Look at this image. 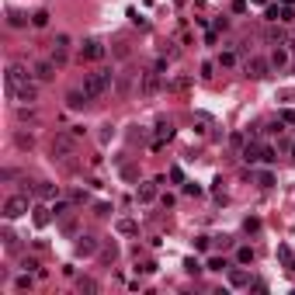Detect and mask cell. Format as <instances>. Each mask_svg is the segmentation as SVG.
I'll return each instance as SVG.
<instances>
[{"label":"cell","instance_id":"8fae6325","mask_svg":"<svg viewBox=\"0 0 295 295\" xmlns=\"http://www.w3.org/2000/svg\"><path fill=\"white\" fill-rule=\"evenodd\" d=\"M139 87H143V94H156V90H160V73H156V70L143 73V83H139Z\"/></svg>","mask_w":295,"mask_h":295},{"label":"cell","instance_id":"d4e9b609","mask_svg":"<svg viewBox=\"0 0 295 295\" xmlns=\"http://www.w3.org/2000/svg\"><path fill=\"white\" fill-rule=\"evenodd\" d=\"M236 261H240V264H250V261H254V250H250V247H240V250H236Z\"/></svg>","mask_w":295,"mask_h":295},{"label":"cell","instance_id":"9c48e42d","mask_svg":"<svg viewBox=\"0 0 295 295\" xmlns=\"http://www.w3.org/2000/svg\"><path fill=\"white\" fill-rule=\"evenodd\" d=\"M226 275H229V285H233V289H250V275H247L243 268H229Z\"/></svg>","mask_w":295,"mask_h":295},{"label":"cell","instance_id":"ab89813d","mask_svg":"<svg viewBox=\"0 0 295 295\" xmlns=\"http://www.w3.org/2000/svg\"><path fill=\"white\" fill-rule=\"evenodd\" d=\"M184 191H188V195H195V198H198V195H202V188H198V184H195V181H191V184H184Z\"/></svg>","mask_w":295,"mask_h":295},{"label":"cell","instance_id":"60d3db41","mask_svg":"<svg viewBox=\"0 0 295 295\" xmlns=\"http://www.w3.org/2000/svg\"><path fill=\"white\" fill-rule=\"evenodd\" d=\"M243 226H247V233H257V229H261V222H257V219H247Z\"/></svg>","mask_w":295,"mask_h":295},{"label":"cell","instance_id":"52a82bcc","mask_svg":"<svg viewBox=\"0 0 295 295\" xmlns=\"http://www.w3.org/2000/svg\"><path fill=\"white\" fill-rule=\"evenodd\" d=\"M243 70H247V76H250V80H264V76L271 73V59H261V56H250Z\"/></svg>","mask_w":295,"mask_h":295},{"label":"cell","instance_id":"1f68e13d","mask_svg":"<svg viewBox=\"0 0 295 295\" xmlns=\"http://www.w3.org/2000/svg\"><path fill=\"white\" fill-rule=\"evenodd\" d=\"M170 181H174V184H184V170H181V167H170Z\"/></svg>","mask_w":295,"mask_h":295},{"label":"cell","instance_id":"4dcf8cb0","mask_svg":"<svg viewBox=\"0 0 295 295\" xmlns=\"http://www.w3.org/2000/svg\"><path fill=\"white\" fill-rule=\"evenodd\" d=\"M17 118H21V122H35V111H31V108H17Z\"/></svg>","mask_w":295,"mask_h":295},{"label":"cell","instance_id":"603a6c76","mask_svg":"<svg viewBox=\"0 0 295 295\" xmlns=\"http://www.w3.org/2000/svg\"><path fill=\"white\" fill-rule=\"evenodd\" d=\"M31 24H35V28H45V24H49V10H35V14H31Z\"/></svg>","mask_w":295,"mask_h":295},{"label":"cell","instance_id":"f546056e","mask_svg":"<svg viewBox=\"0 0 295 295\" xmlns=\"http://www.w3.org/2000/svg\"><path fill=\"white\" fill-rule=\"evenodd\" d=\"M49 212H52V209H35V222L45 226V222H49Z\"/></svg>","mask_w":295,"mask_h":295},{"label":"cell","instance_id":"ee69618b","mask_svg":"<svg viewBox=\"0 0 295 295\" xmlns=\"http://www.w3.org/2000/svg\"><path fill=\"white\" fill-rule=\"evenodd\" d=\"M292 160H295V146H292Z\"/></svg>","mask_w":295,"mask_h":295},{"label":"cell","instance_id":"e0dca14e","mask_svg":"<svg viewBox=\"0 0 295 295\" xmlns=\"http://www.w3.org/2000/svg\"><path fill=\"white\" fill-rule=\"evenodd\" d=\"M285 63H289V52H285L282 45H275V52H271V66H275V70H285Z\"/></svg>","mask_w":295,"mask_h":295},{"label":"cell","instance_id":"d6a6232c","mask_svg":"<svg viewBox=\"0 0 295 295\" xmlns=\"http://www.w3.org/2000/svg\"><path fill=\"white\" fill-rule=\"evenodd\" d=\"M278 21H295V10H292V3H285V7H282V17H278Z\"/></svg>","mask_w":295,"mask_h":295},{"label":"cell","instance_id":"3957f363","mask_svg":"<svg viewBox=\"0 0 295 295\" xmlns=\"http://www.w3.org/2000/svg\"><path fill=\"white\" fill-rule=\"evenodd\" d=\"M49 149H52L56 160H70V156H76V136L73 132H59V136H52Z\"/></svg>","mask_w":295,"mask_h":295},{"label":"cell","instance_id":"5b68a950","mask_svg":"<svg viewBox=\"0 0 295 295\" xmlns=\"http://www.w3.org/2000/svg\"><path fill=\"white\" fill-rule=\"evenodd\" d=\"M108 56V49H104V42H97V38H87L83 45H80V59H87V63H97V59H104Z\"/></svg>","mask_w":295,"mask_h":295},{"label":"cell","instance_id":"d6986e66","mask_svg":"<svg viewBox=\"0 0 295 295\" xmlns=\"http://www.w3.org/2000/svg\"><path fill=\"white\" fill-rule=\"evenodd\" d=\"M254 181H257L261 188H271V184H275V174H271V170H257V174H254Z\"/></svg>","mask_w":295,"mask_h":295},{"label":"cell","instance_id":"7402d4cb","mask_svg":"<svg viewBox=\"0 0 295 295\" xmlns=\"http://www.w3.org/2000/svg\"><path fill=\"white\" fill-rule=\"evenodd\" d=\"M76 289H80V292H87V295H94V292H97V282H94V278H80V282H76Z\"/></svg>","mask_w":295,"mask_h":295},{"label":"cell","instance_id":"f1b7e54d","mask_svg":"<svg viewBox=\"0 0 295 295\" xmlns=\"http://www.w3.org/2000/svg\"><path fill=\"white\" fill-rule=\"evenodd\" d=\"M14 139H17V146H21V149H31V143H35V139H31V136H24V132H17Z\"/></svg>","mask_w":295,"mask_h":295},{"label":"cell","instance_id":"83f0119b","mask_svg":"<svg viewBox=\"0 0 295 295\" xmlns=\"http://www.w3.org/2000/svg\"><path fill=\"white\" fill-rule=\"evenodd\" d=\"M264 17H268V21H278V17H282V7H278V3H271V7L264 10Z\"/></svg>","mask_w":295,"mask_h":295},{"label":"cell","instance_id":"d590c367","mask_svg":"<svg viewBox=\"0 0 295 295\" xmlns=\"http://www.w3.org/2000/svg\"><path fill=\"white\" fill-rule=\"evenodd\" d=\"M184 271H188V275H198V271H202V264H198V261H188V264H184Z\"/></svg>","mask_w":295,"mask_h":295},{"label":"cell","instance_id":"4316f807","mask_svg":"<svg viewBox=\"0 0 295 295\" xmlns=\"http://www.w3.org/2000/svg\"><path fill=\"white\" fill-rule=\"evenodd\" d=\"M261 160H264V163H275V160H278V153H275L271 146H261Z\"/></svg>","mask_w":295,"mask_h":295},{"label":"cell","instance_id":"74e56055","mask_svg":"<svg viewBox=\"0 0 295 295\" xmlns=\"http://www.w3.org/2000/svg\"><path fill=\"white\" fill-rule=\"evenodd\" d=\"M278 118H282V122H285V125H295V111H282V115H278Z\"/></svg>","mask_w":295,"mask_h":295},{"label":"cell","instance_id":"836d02e7","mask_svg":"<svg viewBox=\"0 0 295 295\" xmlns=\"http://www.w3.org/2000/svg\"><path fill=\"white\" fill-rule=\"evenodd\" d=\"M219 66H236V56H233V52H222V56H219Z\"/></svg>","mask_w":295,"mask_h":295},{"label":"cell","instance_id":"8d00e7d4","mask_svg":"<svg viewBox=\"0 0 295 295\" xmlns=\"http://www.w3.org/2000/svg\"><path fill=\"white\" fill-rule=\"evenodd\" d=\"M212 70H216V63H202V76L205 80H212Z\"/></svg>","mask_w":295,"mask_h":295},{"label":"cell","instance_id":"b9f144b4","mask_svg":"<svg viewBox=\"0 0 295 295\" xmlns=\"http://www.w3.org/2000/svg\"><path fill=\"white\" fill-rule=\"evenodd\" d=\"M254 3H268V0H254Z\"/></svg>","mask_w":295,"mask_h":295},{"label":"cell","instance_id":"ba28073f","mask_svg":"<svg viewBox=\"0 0 295 295\" xmlns=\"http://www.w3.org/2000/svg\"><path fill=\"white\" fill-rule=\"evenodd\" d=\"M56 70H59V66H56L52 59H35V66H31V73H35L38 83H49V80L56 76Z\"/></svg>","mask_w":295,"mask_h":295},{"label":"cell","instance_id":"8992f818","mask_svg":"<svg viewBox=\"0 0 295 295\" xmlns=\"http://www.w3.org/2000/svg\"><path fill=\"white\" fill-rule=\"evenodd\" d=\"M56 66H66V59H70V35H56L52 38V56H49Z\"/></svg>","mask_w":295,"mask_h":295},{"label":"cell","instance_id":"9a60e30c","mask_svg":"<svg viewBox=\"0 0 295 295\" xmlns=\"http://www.w3.org/2000/svg\"><path fill=\"white\" fill-rule=\"evenodd\" d=\"M94 250H97V240H94V236H80V243H76V254H80V257H90Z\"/></svg>","mask_w":295,"mask_h":295},{"label":"cell","instance_id":"44dd1931","mask_svg":"<svg viewBox=\"0 0 295 295\" xmlns=\"http://www.w3.org/2000/svg\"><path fill=\"white\" fill-rule=\"evenodd\" d=\"M136 229H139V226L132 219H118V233H122V236H136Z\"/></svg>","mask_w":295,"mask_h":295},{"label":"cell","instance_id":"7bdbcfd3","mask_svg":"<svg viewBox=\"0 0 295 295\" xmlns=\"http://www.w3.org/2000/svg\"><path fill=\"white\" fill-rule=\"evenodd\" d=\"M289 271H295V261H292V268H289Z\"/></svg>","mask_w":295,"mask_h":295},{"label":"cell","instance_id":"f35d334b","mask_svg":"<svg viewBox=\"0 0 295 295\" xmlns=\"http://www.w3.org/2000/svg\"><path fill=\"white\" fill-rule=\"evenodd\" d=\"M63 233H66V236H73V233H76V222L66 219V222H63Z\"/></svg>","mask_w":295,"mask_h":295},{"label":"cell","instance_id":"277c9868","mask_svg":"<svg viewBox=\"0 0 295 295\" xmlns=\"http://www.w3.org/2000/svg\"><path fill=\"white\" fill-rule=\"evenodd\" d=\"M24 212H28V198H24V195H10V198L3 202V219H7V222L21 219Z\"/></svg>","mask_w":295,"mask_h":295},{"label":"cell","instance_id":"30bf717a","mask_svg":"<svg viewBox=\"0 0 295 295\" xmlns=\"http://www.w3.org/2000/svg\"><path fill=\"white\" fill-rule=\"evenodd\" d=\"M87 101H94V97H90V94H87L83 87H80V90H70V94H66V104H70L73 111H80V108H83Z\"/></svg>","mask_w":295,"mask_h":295},{"label":"cell","instance_id":"484cf974","mask_svg":"<svg viewBox=\"0 0 295 295\" xmlns=\"http://www.w3.org/2000/svg\"><path fill=\"white\" fill-rule=\"evenodd\" d=\"M209 271H229V264L222 257H209Z\"/></svg>","mask_w":295,"mask_h":295},{"label":"cell","instance_id":"7c38bea8","mask_svg":"<svg viewBox=\"0 0 295 295\" xmlns=\"http://www.w3.org/2000/svg\"><path fill=\"white\" fill-rule=\"evenodd\" d=\"M163 139H174V125H170V122H160V125H156V143H153V149L163 146Z\"/></svg>","mask_w":295,"mask_h":295},{"label":"cell","instance_id":"4fadbf2b","mask_svg":"<svg viewBox=\"0 0 295 295\" xmlns=\"http://www.w3.org/2000/svg\"><path fill=\"white\" fill-rule=\"evenodd\" d=\"M156 184H160V181H149V184H139V195H136V198H139L143 205H149V202L156 198Z\"/></svg>","mask_w":295,"mask_h":295},{"label":"cell","instance_id":"2e32d148","mask_svg":"<svg viewBox=\"0 0 295 295\" xmlns=\"http://www.w3.org/2000/svg\"><path fill=\"white\" fill-rule=\"evenodd\" d=\"M240 156H243L247 163H257V160H261V143H247V146H243V153H240Z\"/></svg>","mask_w":295,"mask_h":295},{"label":"cell","instance_id":"ffe728a7","mask_svg":"<svg viewBox=\"0 0 295 295\" xmlns=\"http://www.w3.org/2000/svg\"><path fill=\"white\" fill-rule=\"evenodd\" d=\"M35 195H38V198H56L59 191H56V184H45V181H42V184L35 188Z\"/></svg>","mask_w":295,"mask_h":295},{"label":"cell","instance_id":"cb8c5ba5","mask_svg":"<svg viewBox=\"0 0 295 295\" xmlns=\"http://www.w3.org/2000/svg\"><path fill=\"white\" fill-rule=\"evenodd\" d=\"M14 289H17V292H28V289H31V271H24V275L14 282Z\"/></svg>","mask_w":295,"mask_h":295},{"label":"cell","instance_id":"6da1fadb","mask_svg":"<svg viewBox=\"0 0 295 295\" xmlns=\"http://www.w3.org/2000/svg\"><path fill=\"white\" fill-rule=\"evenodd\" d=\"M111 80H115L111 70H94V73L83 76V90H87L90 97H104V94L111 90Z\"/></svg>","mask_w":295,"mask_h":295},{"label":"cell","instance_id":"7a4b0ae2","mask_svg":"<svg viewBox=\"0 0 295 295\" xmlns=\"http://www.w3.org/2000/svg\"><path fill=\"white\" fill-rule=\"evenodd\" d=\"M31 76H35V73H28L24 63H10V66H7V97L14 101V94H17L21 87H28Z\"/></svg>","mask_w":295,"mask_h":295},{"label":"cell","instance_id":"e575fe53","mask_svg":"<svg viewBox=\"0 0 295 295\" xmlns=\"http://www.w3.org/2000/svg\"><path fill=\"white\" fill-rule=\"evenodd\" d=\"M66 209H70L66 202H56V205H52V212H56V219H59V216H66Z\"/></svg>","mask_w":295,"mask_h":295},{"label":"cell","instance_id":"5bb4252c","mask_svg":"<svg viewBox=\"0 0 295 295\" xmlns=\"http://www.w3.org/2000/svg\"><path fill=\"white\" fill-rule=\"evenodd\" d=\"M268 42H271V45H285V42H289V31H285L282 24H278V28L271 24V28H268Z\"/></svg>","mask_w":295,"mask_h":295},{"label":"cell","instance_id":"ac0fdd59","mask_svg":"<svg viewBox=\"0 0 295 295\" xmlns=\"http://www.w3.org/2000/svg\"><path fill=\"white\" fill-rule=\"evenodd\" d=\"M7 24H10V28H24V24H28V17H24V14H17V10H7Z\"/></svg>","mask_w":295,"mask_h":295}]
</instances>
